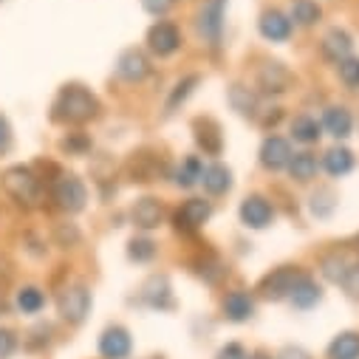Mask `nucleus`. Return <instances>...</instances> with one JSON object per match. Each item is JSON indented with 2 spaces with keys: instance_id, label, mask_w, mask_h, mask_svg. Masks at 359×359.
Listing matches in <instances>:
<instances>
[{
  "instance_id": "37998d69",
  "label": "nucleus",
  "mask_w": 359,
  "mask_h": 359,
  "mask_svg": "<svg viewBox=\"0 0 359 359\" xmlns=\"http://www.w3.org/2000/svg\"><path fill=\"white\" fill-rule=\"evenodd\" d=\"M278 359H311V356H309L303 348H286V351H283Z\"/></svg>"
},
{
  "instance_id": "0eeeda50",
  "label": "nucleus",
  "mask_w": 359,
  "mask_h": 359,
  "mask_svg": "<svg viewBox=\"0 0 359 359\" xmlns=\"http://www.w3.org/2000/svg\"><path fill=\"white\" fill-rule=\"evenodd\" d=\"M224 4L226 0H207L198 12V32L210 46L221 43V32H224Z\"/></svg>"
},
{
  "instance_id": "e433bc0d",
  "label": "nucleus",
  "mask_w": 359,
  "mask_h": 359,
  "mask_svg": "<svg viewBox=\"0 0 359 359\" xmlns=\"http://www.w3.org/2000/svg\"><path fill=\"white\" fill-rule=\"evenodd\" d=\"M15 348H18L15 334L9 328H0V359H9L15 353Z\"/></svg>"
},
{
  "instance_id": "423d86ee",
  "label": "nucleus",
  "mask_w": 359,
  "mask_h": 359,
  "mask_svg": "<svg viewBox=\"0 0 359 359\" xmlns=\"http://www.w3.org/2000/svg\"><path fill=\"white\" fill-rule=\"evenodd\" d=\"M57 309H60L62 320L82 323L88 309H91V292H88L85 286H65L57 297Z\"/></svg>"
},
{
  "instance_id": "2eb2a0df",
  "label": "nucleus",
  "mask_w": 359,
  "mask_h": 359,
  "mask_svg": "<svg viewBox=\"0 0 359 359\" xmlns=\"http://www.w3.org/2000/svg\"><path fill=\"white\" fill-rule=\"evenodd\" d=\"M351 48H353V43H351V37L342 29H331L323 37V57L331 60V62H337V65L351 57Z\"/></svg>"
},
{
  "instance_id": "7c9ffc66",
  "label": "nucleus",
  "mask_w": 359,
  "mask_h": 359,
  "mask_svg": "<svg viewBox=\"0 0 359 359\" xmlns=\"http://www.w3.org/2000/svg\"><path fill=\"white\" fill-rule=\"evenodd\" d=\"M18 309L23 311V314H37L43 306H46V294L37 289V286H26V289H20L18 292Z\"/></svg>"
},
{
  "instance_id": "412c9836",
  "label": "nucleus",
  "mask_w": 359,
  "mask_h": 359,
  "mask_svg": "<svg viewBox=\"0 0 359 359\" xmlns=\"http://www.w3.org/2000/svg\"><path fill=\"white\" fill-rule=\"evenodd\" d=\"M323 128L334 136V139H345L351 136V128H353V119L345 108H328L325 116H323Z\"/></svg>"
},
{
  "instance_id": "c9c22d12",
  "label": "nucleus",
  "mask_w": 359,
  "mask_h": 359,
  "mask_svg": "<svg viewBox=\"0 0 359 359\" xmlns=\"http://www.w3.org/2000/svg\"><path fill=\"white\" fill-rule=\"evenodd\" d=\"M331 210H334V196H331L328 190H320V193L311 198V212H314L317 218H325V215H331Z\"/></svg>"
},
{
  "instance_id": "a878e982",
  "label": "nucleus",
  "mask_w": 359,
  "mask_h": 359,
  "mask_svg": "<svg viewBox=\"0 0 359 359\" xmlns=\"http://www.w3.org/2000/svg\"><path fill=\"white\" fill-rule=\"evenodd\" d=\"M144 300L153 306V309H170L172 306V297H170V286H167V278H150L147 286H144Z\"/></svg>"
},
{
  "instance_id": "9b49d317",
  "label": "nucleus",
  "mask_w": 359,
  "mask_h": 359,
  "mask_svg": "<svg viewBox=\"0 0 359 359\" xmlns=\"http://www.w3.org/2000/svg\"><path fill=\"white\" fill-rule=\"evenodd\" d=\"M275 218V210L263 196H249L243 204H241V221L249 226V229H263L269 226Z\"/></svg>"
},
{
  "instance_id": "2f4dec72",
  "label": "nucleus",
  "mask_w": 359,
  "mask_h": 359,
  "mask_svg": "<svg viewBox=\"0 0 359 359\" xmlns=\"http://www.w3.org/2000/svg\"><path fill=\"white\" fill-rule=\"evenodd\" d=\"M320 6L314 4V0H294L292 4V20L300 23V26H314L320 20Z\"/></svg>"
},
{
  "instance_id": "9d476101",
  "label": "nucleus",
  "mask_w": 359,
  "mask_h": 359,
  "mask_svg": "<svg viewBox=\"0 0 359 359\" xmlns=\"http://www.w3.org/2000/svg\"><path fill=\"white\" fill-rule=\"evenodd\" d=\"M257 85L263 94H286L292 85V74L283 62H266L257 74Z\"/></svg>"
},
{
  "instance_id": "1a4fd4ad",
  "label": "nucleus",
  "mask_w": 359,
  "mask_h": 359,
  "mask_svg": "<svg viewBox=\"0 0 359 359\" xmlns=\"http://www.w3.org/2000/svg\"><path fill=\"white\" fill-rule=\"evenodd\" d=\"M178 46H182V34H178V29L167 20H158L150 32H147V48L156 54V57H170L178 51Z\"/></svg>"
},
{
  "instance_id": "c03bdc74",
  "label": "nucleus",
  "mask_w": 359,
  "mask_h": 359,
  "mask_svg": "<svg viewBox=\"0 0 359 359\" xmlns=\"http://www.w3.org/2000/svg\"><path fill=\"white\" fill-rule=\"evenodd\" d=\"M280 116H283L280 111H275V114H269V116H263V125H266V128H269V125H278V122H280Z\"/></svg>"
},
{
  "instance_id": "6ab92c4d",
  "label": "nucleus",
  "mask_w": 359,
  "mask_h": 359,
  "mask_svg": "<svg viewBox=\"0 0 359 359\" xmlns=\"http://www.w3.org/2000/svg\"><path fill=\"white\" fill-rule=\"evenodd\" d=\"M201 184H204V190L210 196H221V193H226L232 187V172L224 164H210L201 172Z\"/></svg>"
},
{
  "instance_id": "5701e85b",
  "label": "nucleus",
  "mask_w": 359,
  "mask_h": 359,
  "mask_svg": "<svg viewBox=\"0 0 359 359\" xmlns=\"http://www.w3.org/2000/svg\"><path fill=\"white\" fill-rule=\"evenodd\" d=\"M289 297H292V303H294L297 309H311V306H317V303H320V297H323V294H320V286H317L311 278H306V275H303V278L297 280V286L292 289V294H289Z\"/></svg>"
},
{
  "instance_id": "6e6552de",
  "label": "nucleus",
  "mask_w": 359,
  "mask_h": 359,
  "mask_svg": "<svg viewBox=\"0 0 359 359\" xmlns=\"http://www.w3.org/2000/svg\"><path fill=\"white\" fill-rule=\"evenodd\" d=\"M125 172L130 175V182H156V178L164 172V158L156 153H147V150L133 153L128 158Z\"/></svg>"
},
{
  "instance_id": "dca6fc26",
  "label": "nucleus",
  "mask_w": 359,
  "mask_h": 359,
  "mask_svg": "<svg viewBox=\"0 0 359 359\" xmlns=\"http://www.w3.org/2000/svg\"><path fill=\"white\" fill-rule=\"evenodd\" d=\"M130 218H133V224L139 229H156L161 224V218H164V207L156 198H139L133 212H130Z\"/></svg>"
},
{
  "instance_id": "a19ab883",
  "label": "nucleus",
  "mask_w": 359,
  "mask_h": 359,
  "mask_svg": "<svg viewBox=\"0 0 359 359\" xmlns=\"http://www.w3.org/2000/svg\"><path fill=\"white\" fill-rule=\"evenodd\" d=\"M9 147H12V128L4 116H0V153H6Z\"/></svg>"
},
{
  "instance_id": "4be33fe9",
  "label": "nucleus",
  "mask_w": 359,
  "mask_h": 359,
  "mask_svg": "<svg viewBox=\"0 0 359 359\" xmlns=\"http://www.w3.org/2000/svg\"><path fill=\"white\" fill-rule=\"evenodd\" d=\"M328 359H359V334L345 331L328 345Z\"/></svg>"
},
{
  "instance_id": "20e7f679",
  "label": "nucleus",
  "mask_w": 359,
  "mask_h": 359,
  "mask_svg": "<svg viewBox=\"0 0 359 359\" xmlns=\"http://www.w3.org/2000/svg\"><path fill=\"white\" fill-rule=\"evenodd\" d=\"M210 215H212V204H210V201H204V198H190V201H184L182 207H178L175 215H172L175 232L193 235V232H198V229L210 221Z\"/></svg>"
},
{
  "instance_id": "f03ea898",
  "label": "nucleus",
  "mask_w": 359,
  "mask_h": 359,
  "mask_svg": "<svg viewBox=\"0 0 359 359\" xmlns=\"http://www.w3.org/2000/svg\"><path fill=\"white\" fill-rule=\"evenodd\" d=\"M4 190H6V196H9L18 207H26V210L37 207V204H40V196H43L40 178H37L29 167H9V170L4 172Z\"/></svg>"
},
{
  "instance_id": "ea45409f",
  "label": "nucleus",
  "mask_w": 359,
  "mask_h": 359,
  "mask_svg": "<svg viewBox=\"0 0 359 359\" xmlns=\"http://www.w3.org/2000/svg\"><path fill=\"white\" fill-rule=\"evenodd\" d=\"M62 147H65L68 153H85L88 147H91V142H88L85 136H71V139L62 142Z\"/></svg>"
},
{
  "instance_id": "58836bf2",
  "label": "nucleus",
  "mask_w": 359,
  "mask_h": 359,
  "mask_svg": "<svg viewBox=\"0 0 359 359\" xmlns=\"http://www.w3.org/2000/svg\"><path fill=\"white\" fill-rule=\"evenodd\" d=\"M172 4H175V0H142V6H144L150 15H156V18H158V15H164Z\"/></svg>"
},
{
  "instance_id": "aec40b11",
  "label": "nucleus",
  "mask_w": 359,
  "mask_h": 359,
  "mask_svg": "<svg viewBox=\"0 0 359 359\" xmlns=\"http://www.w3.org/2000/svg\"><path fill=\"white\" fill-rule=\"evenodd\" d=\"M224 314L232 320V323H243L255 314V300L246 294V292H232L226 294L224 300Z\"/></svg>"
},
{
  "instance_id": "bb28decb",
  "label": "nucleus",
  "mask_w": 359,
  "mask_h": 359,
  "mask_svg": "<svg viewBox=\"0 0 359 359\" xmlns=\"http://www.w3.org/2000/svg\"><path fill=\"white\" fill-rule=\"evenodd\" d=\"M289 172H292L294 182L306 184V182H311V178L317 175V158H314L311 153H297V156H292V161H289Z\"/></svg>"
},
{
  "instance_id": "c756f323",
  "label": "nucleus",
  "mask_w": 359,
  "mask_h": 359,
  "mask_svg": "<svg viewBox=\"0 0 359 359\" xmlns=\"http://www.w3.org/2000/svg\"><path fill=\"white\" fill-rule=\"evenodd\" d=\"M201 172H204L201 158L190 156V158H184V164H182V167L175 170V184H178V187H193V184H198V182H201Z\"/></svg>"
},
{
  "instance_id": "f3484780",
  "label": "nucleus",
  "mask_w": 359,
  "mask_h": 359,
  "mask_svg": "<svg viewBox=\"0 0 359 359\" xmlns=\"http://www.w3.org/2000/svg\"><path fill=\"white\" fill-rule=\"evenodd\" d=\"M260 34L266 40H272V43H283L292 34V20L286 15H280V12H266L260 18Z\"/></svg>"
},
{
  "instance_id": "f8f14e48",
  "label": "nucleus",
  "mask_w": 359,
  "mask_h": 359,
  "mask_svg": "<svg viewBox=\"0 0 359 359\" xmlns=\"http://www.w3.org/2000/svg\"><path fill=\"white\" fill-rule=\"evenodd\" d=\"M289 161H292V147H289L286 139H280V136H269V139L263 142V147H260V164H263L266 170L289 167Z\"/></svg>"
},
{
  "instance_id": "f257e3e1",
  "label": "nucleus",
  "mask_w": 359,
  "mask_h": 359,
  "mask_svg": "<svg viewBox=\"0 0 359 359\" xmlns=\"http://www.w3.org/2000/svg\"><path fill=\"white\" fill-rule=\"evenodd\" d=\"M100 114V102L82 85H65L51 102V119L62 125H82Z\"/></svg>"
},
{
  "instance_id": "a211bd4d",
  "label": "nucleus",
  "mask_w": 359,
  "mask_h": 359,
  "mask_svg": "<svg viewBox=\"0 0 359 359\" xmlns=\"http://www.w3.org/2000/svg\"><path fill=\"white\" fill-rule=\"evenodd\" d=\"M196 142L207 156H218L221 147H224L221 130H218V125L212 119H196Z\"/></svg>"
},
{
  "instance_id": "c85d7f7f",
  "label": "nucleus",
  "mask_w": 359,
  "mask_h": 359,
  "mask_svg": "<svg viewBox=\"0 0 359 359\" xmlns=\"http://www.w3.org/2000/svg\"><path fill=\"white\" fill-rule=\"evenodd\" d=\"M292 136H294L297 142H303V144H314V142L320 139V122H317L314 116L303 114V116H297V119L292 122Z\"/></svg>"
},
{
  "instance_id": "7ed1b4c3",
  "label": "nucleus",
  "mask_w": 359,
  "mask_h": 359,
  "mask_svg": "<svg viewBox=\"0 0 359 359\" xmlns=\"http://www.w3.org/2000/svg\"><path fill=\"white\" fill-rule=\"evenodd\" d=\"M51 198L57 201L60 210L79 212L85 207V201H88V190H85V184L79 182L76 175L62 172V175H57L54 182H51Z\"/></svg>"
},
{
  "instance_id": "cd10ccee",
  "label": "nucleus",
  "mask_w": 359,
  "mask_h": 359,
  "mask_svg": "<svg viewBox=\"0 0 359 359\" xmlns=\"http://www.w3.org/2000/svg\"><path fill=\"white\" fill-rule=\"evenodd\" d=\"M348 260L339 255V252H334V255H325L323 257V263H320V272H323V278L325 280H331V283H342L345 280V275H348Z\"/></svg>"
},
{
  "instance_id": "a18cd8bd",
  "label": "nucleus",
  "mask_w": 359,
  "mask_h": 359,
  "mask_svg": "<svg viewBox=\"0 0 359 359\" xmlns=\"http://www.w3.org/2000/svg\"><path fill=\"white\" fill-rule=\"evenodd\" d=\"M246 359H269V356H263V353H255V356H246Z\"/></svg>"
},
{
  "instance_id": "72a5a7b5",
  "label": "nucleus",
  "mask_w": 359,
  "mask_h": 359,
  "mask_svg": "<svg viewBox=\"0 0 359 359\" xmlns=\"http://www.w3.org/2000/svg\"><path fill=\"white\" fill-rule=\"evenodd\" d=\"M196 85H198V76H187V79L178 82V85H175V91H172V97L167 100V114H172L178 102H184V100L193 94V88H196Z\"/></svg>"
},
{
  "instance_id": "ddd939ff",
  "label": "nucleus",
  "mask_w": 359,
  "mask_h": 359,
  "mask_svg": "<svg viewBox=\"0 0 359 359\" xmlns=\"http://www.w3.org/2000/svg\"><path fill=\"white\" fill-rule=\"evenodd\" d=\"M100 353L105 359H125L130 353V334L122 325H111L100 337Z\"/></svg>"
},
{
  "instance_id": "4c0bfd02",
  "label": "nucleus",
  "mask_w": 359,
  "mask_h": 359,
  "mask_svg": "<svg viewBox=\"0 0 359 359\" xmlns=\"http://www.w3.org/2000/svg\"><path fill=\"white\" fill-rule=\"evenodd\" d=\"M342 286H345V292H348L351 297L359 300V266H351V269H348V275H345Z\"/></svg>"
},
{
  "instance_id": "4468645a",
  "label": "nucleus",
  "mask_w": 359,
  "mask_h": 359,
  "mask_svg": "<svg viewBox=\"0 0 359 359\" xmlns=\"http://www.w3.org/2000/svg\"><path fill=\"white\" fill-rule=\"evenodd\" d=\"M116 74H119L125 82H139V79H144V76L150 74V62H147V57H144L142 51L128 48V51L119 57V62H116Z\"/></svg>"
},
{
  "instance_id": "393cba45",
  "label": "nucleus",
  "mask_w": 359,
  "mask_h": 359,
  "mask_svg": "<svg viewBox=\"0 0 359 359\" xmlns=\"http://www.w3.org/2000/svg\"><path fill=\"white\" fill-rule=\"evenodd\" d=\"M323 167H325L331 175H337V178H339V175H348V172L353 170V153L345 150V147H334V150L325 153Z\"/></svg>"
},
{
  "instance_id": "473e14b6",
  "label": "nucleus",
  "mask_w": 359,
  "mask_h": 359,
  "mask_svg": "<svg viewBox=\"0 0 359 359\" xmlns=\"http://www.w3.org/2000/svg\"><path fill=\"white\" fill-rule=\"evenodd\" d=\"M128 255H130V260H136V263H147V260H153V255H156V243L147 241V238H136V241H130Z\"/></svg>"
},
{
  "instance_id": "79ce46f5",
  "label": "nucleus",
  "mask_w": 359,
  "mask_h": 359,
  "mask_svg": "<svg viewBox=\"0 0 359 359\" xmlns=\"http://www.w3.org/2000/svg\"><path fill=\"white\" fill-rule=\"evenodd\" d=\"M218 359H246V351H243V345H238V342H232V345H226V348H221V353H218Z\"/></svg>"
},
{
  "instance_id": "f704fd0d",
  "label": "nucleus",
  "mask_w": 359,
  "mask_h": 359,
  "mask_svg": "<svg viewBox=\"0 0 359 359\" xmlns=\"http://www.w3.org/2000/svg\"><path fill=\"white\" fill-rule=\"evenodd\" d=\"M339 79H342L348 88H359V60L348 57L345 62H339Z\"/></svg>"
},
{
  "instance_id": "39448f33",
  "label": "nucleus",
  "mask_w": 359,
  "mask_h": 359,
  "mask_svg": "<svg viewBox=\"0 0 359 359\" xmlns=\"http://www.w3.org/2000/svg\"><path fill=\"white\" fill-rule=\"evenodd\" d=\"M300 278H303L300 269H294V266H280V269L269 272V275L260 280L257 292H260L263 297H269V300H283V297L292 294V289L297 286Z\"/></svg>"
},
{
  "instance_id": "b1692460",
  "label": "nucleus",
  "mask_w": 359,
  "mask_h": 359,
  "mask_svg": "<svg viewBox=\"0 0 359 359\" xmlns=\"http://www.w3.org/2000/svg\"><path fill=\"white\" fill-rule=\"evenodd\" d=\"M229 105L241 116H249V119L257 116V97L249 91V88H243V85H232L229 88Z\"/></svg>"
}]
</instances>
